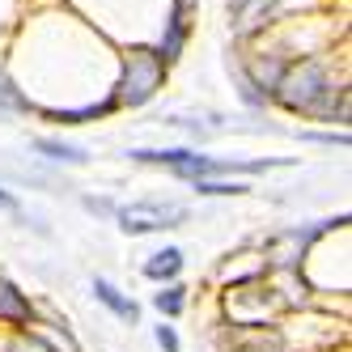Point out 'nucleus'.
<instances>
[{"label": "nucleus", "mask_w": 352, "mask_h": 352, "mask_svg": "<svg viewBox=\"0 0 352 352\" xmlns=\"http://www.w3.org/2000/svg\"><path fill=\"white\" fill-rule=\"evenodd\" d=\"M183 221H187L183 204H128V208H119L123 234H157V230H174Z\"/></svg>", "instance_id": "3"}, {"label": "nucleus", "mask_w": 352, "mask_h": 352, "mask_svg": "<svg viewBox=\"0 0 352 352\" xmlns=\"http://www.w3.org/2000/svg\"><path fill=\"white\" fill-rule=\"evenodd\" d=\"M157 344L166 352H179V336H174V327H157Z\"/></svg>", "instance_id": "14"}, {"label": "nucleus", "mask_w": 352, "mask_h": 352, "mask_svg": "<svg viewBox=\"0 0 352 352\" xmlns=\"http://www.w3.org/2000/svg\"><path fill=\"white\" fill-rule=\"evenodd\" d=\"M242 5H246V0H230V13H234V9H242Z\"/></svg>", "instance_id": "16"}, {"label": "nucleus", "mask_w": 352, "mask_h": 352, "mask_svg": "<svg viewBox=\"0 0 352 352\" xmlns=\"http://www.w3.org/2000/svg\"><path fill=\"white\" fill-rule=\"evenodd\" d=\"M0 111H30V102H26V94H21L5 72H0Z\"/></svg>", "instance_id": "11"}, {"label": "nucleus", "mask_w": 352, "mask_h": 352, "mask_svg": "<svg viewBox=\"0 0 352 352\" xmlns=\"http://www.w3.org/2000/svg\"><path fill=\"white\" fill-rule=\"evenodd\" d=\"M115 102H98V107H81V111H47V119H56V123H85V119H98V115H107Z\"/></svg>", "instance_id": "10"}, {"label": "nucleus", "mask_w": 352, "mask_h": 352, "mask_svg": "<svg viewBox=\"0 0 352 352\" xmlns=\"http://www.w3.org/2000/svg\"><path fill=\"white\" fill-rule=\"evenodd\" d=\"M94 293H98V301H102L111 314H119L123 322H136V318H140V306H136L132 297H123L111 280H94Z\"/></svg>", "instance_id": "6"}, {"label": "nucleus", "mask_w": 352, "mask_h": 352, "mask_svg": "<svg viewBox=\"0 0 352 352\" xmlns=\"http://www.w3.org/2000/svg\"><path fill=\"white\" fill-rule=\"evenodd\" d=\"M0 318H9V322H30V301L21 297L9 280H0Z\"/></svg>", "instance_id": "8"}, {"label": "nucleus", "mask_w": 352, "mask_h": 352, "mask_svg": "<svg viewBox=\"0 0 352 352\" xmlns=\"http://www.w3.org/2000/svg\"><path fill=\"white\" fill-rule=\"evenodd\" d=\"M128 157H136L144 166H166L174 174H183V179H208V174H217V162L204 153H191V148H136Z\"/></svg>", "instance_id": "4"}, {"label": "nucleus", "mask_w": 352, "mask_h": 352, "mask_svg": "<svg viewBox=\"0 0 352 352\" xmlns=\"http://www.w3.org/2000/svg\"><path fill=\"white\" fill-rule=\"evenodd\" d=\"M0 208H5V212H17V195H9L5 187H0Z\"/></svg>", "instance_id": "15"}, {"label": "nucleus", "mask_w": 352, "mask_h": 352, "mask_svg": "<svg viewBox=\"0 0 352 352\" xmlns=\"http://www.w3.org/2000/svg\"><path fill=\"white\" fill-rule=\"evenodd\" d=\"M166 77V64L157 52H136L128 60V72H123L119 81V94H115V107H144L148 98H153V89L162 85Z\"/></svg>", "instance_id": "2"}, {"label": "nucleus", "mask_w": 352, "mask_h": 352, "mask_svg": "<svg viewBox=\"0 0 352 352\" xmlns=\"http://www.w3.org/2000/svg\"><path fill=\"white\" fill-rule=\"evenodd\" d=\"M179 272H183V250H179V246H166V250H157V255L144 263V276H148V280H174Z\"/></svg>", "instance_id": "7"}, {"label": "nucleus", "mask_w": 352, "mask_h": 352, "mask_svg": "<svg viewBox=\"0 0 352 352\" xmlns=\"http://www.w3.org/2000/svg\"><path fill=\"white\" fill-rule=\"evenodd\" d=\"M272 13H276V0H246L242 9H234V34H238V38L255 34L259 26H267Z\"/></svg>", "instance_id": "5"}, {"label": "nucleus", "mask_w": 352, "mask_h": 352, "mask_svg": "<svg viewBox=\"0 0 352 352\" xmlns=\"http://www.w3.org/2000/svg\"><path fill=\"white\" fill-rule=\"evenodd\" d=\"M34 148H38V153H47L52 162H72V166L89 162V153H85L81 144H64V140H52V136H38V140H34Z\"/></svg>", "instance_id": "9"}, {"label": "nucleus", "mask_w": 352, "mask_h": 352, "mask_svg": "<svg viewBox=\"0 0 352 352\" xmlns=\"http://www.w3.org/2000/svg\"><path fill=\"white\" fill-rule=\"evenodd\" d=\"M195 191L199 195H238V191H246L242 183H212V179H195Z\"/></svg>", "instance_id": "13"}, {"label": "nucleus", "mask_w": 352, "mask_h": 352, "mask_svg": "<svg viewBox=\"0 0 352 352\" xmlns=\"http://www.w3.org/2000/svg\"><path fill=\"white\" fill-rule=\"evenodd\" d=\"M153 306L166 314V318H179L183 314V289L179 285H170V289H162L157 297H153Z\"/></svg>", "instance_id": "12"}, {"label": "nucleus", "mask_w": 352, "mask_h": 352, "mask_svg": "<svg viewBox=\"0 0 352 352\" xmlns=\"http://www.w3.org/2000/svg\"><path fill=\"white\" fill-rule=\"evenodd\" d=\"M272 94L280 98L289 111L314 115V119H327V123H348V89L331 81V72H327L322 60L289 64Z\"/></svg>", "instance_id": "1"}]
</instances>
